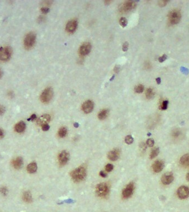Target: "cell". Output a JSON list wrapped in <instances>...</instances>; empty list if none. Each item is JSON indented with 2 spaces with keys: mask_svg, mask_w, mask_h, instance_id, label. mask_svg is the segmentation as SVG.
<instances>
[{
  "mask_svg": "<svg viewBox=\"0 0 189 212\" xmlns=\"http://www.w3.org/2000/svg\"><path fill=\"white\" fill-rule=\"evenodd\" d=\"M2 75H3V73H2V71L1 70H0V78H1L2 77Z\"/></svg>",
  "mask_w": 189,
  "mask_h": 212,
  "instance_id": "bcb514c9",
  "label": "cell"
},
{
  "mask_svg": "<svg viewBox=\"0 0 189 212\" xmlns=\"http://www.w3.org/2000/svg\"><path fill=\"white\" fill-rule=\"evenodd\" d=\"M136 3L133 1H128L123 3L119 8V10L121 12H127L135 8Z\"/></svg>",
  "mask_w": 189,
  "mask_h": 212,
  "instance_id": "52a82bcc",
  "label": "cell"
},
{
  "mask_svg": "<svg viewBox=\"0 0 189 212\" xmlns=\"http://www.w3.org/2000/svg\"><path fill=\"white\" fill-rule=\"evenodd\" d=\"M94 107V104L91 100H87L83 103L82 106V110L85 113H90L92 111Z\"/></svg>",
  "mask_w": 189,
  "mask_h": 212,
  "instance_id": "5bb4252c",
  "label": "cell"
},
{
  "mask_svg": "<svg viewBox=\"0 0 189 212\" xmlns=\"http://www.w3.org/2000/svg\"><path fill=\"white\" fill-rule=\"evenodd\" d=\"M23 198L25 202H28V203L31 202L32 200V195H31V193L30 192H24L23 193Z\"/></svg>",
  "mask_w": 189,
  "mask_h": 212,
  "instance_id": "cb8c5ba5",
  "label": "cell"
},
{
  "mask_svg": "<svg viewBox=\"0 0 189 212\" xmlns=\"http://www.w3.org/2000/svg\"><path fill=\"white\" fill-rule=\"evenodd\" d=\"M108 110L106 109H102L100 111L99 114H98V118H99V119L101 120H103V119H106L107 117L108 116Z\"/></svg>",
  "mask_w": 189,
  "mask_h": 212,
  "instance_id": "44dd1931",
  "label": "cell"
},
{
  "mask_svg": "<svg viewBox=\"0 0 189 212\" xmlns=\"http://www.w3.org/2000/svg\"><path fill=\"white\" fill-rule=\"evenodd\" d=\"M36 118H37V116H36L35 114H32L31 117L28 119V120H34L36 119Z\"/></svg>",
  "mask_w": 189,
  "mask_h": 212,
  "instance_id": "f35d334b",
  "label": "cell"
},
{
  "mask_svg": "<svg viewBox=\"0 0 189 212\" xmlns=\"http://www.w3.org/2000/svg\"><path fill=\"white\" fill-rule=\"evenodd\" d=\"M1 191L2 192V193H3V194H5V193H6V191H7V190L6 189V188H2V189H1Z\"/></svg>",
  "mask_w": 189,
  "mask_h": 212,
  "instance_id": "b9f144b4",
  "label": "cell"
},
{
  "mask_svg": "<svg viewBox=\"0 0 189 212\" xmlns=\"http://www.w3.org/2000/svg\"><path fill=\"white\" fill-rule=\"evenodd\" d=\"M69 153L65 150L63 151L62 152L60 153L59 157H58V160H59V164L61 166H64L69 161Z\"/></svg>",
  "mask_w": 189,
  "mask_h": 212,
  "instance_id": "30bf717a",
  "label": "cell"
},
{
  "mask_svg": "<svg viewBox=\"0 0 189 212\" xmlns=\"http://www.w3.org/2000/svg\"><path fill=\"white\" fill-rule=\"evenodd\" d=\"M68 133V130L65 127H61L58 131V135L60 138H64L67 135Z\"/></svg>",
  "mask_w": 189,
  "mask_h": 212,
  "instance_id": "d4e9b609",
  "label": "cell"
},
{
  "mask_svg": "<svg viewBox=\"0 0 189 212\" xmlns=\"http://www.w3.org/2000/svg\"><path fill=\"white\" fill-rule=\"evenodd\" d=\"M42 130H44V131L48 130L49 129V128H50V127H49V125L48 124H45L44 125H43V126H42Z\"/></svg>",
  "mask_w": 189,
  "mask_h": 212,
  "instance_id": "8d00e7d4",
  "label": "cell"
},
{
  "mask_svg": "<svg viewBox=\"0 0 189 212\" xmlns=\"http://www.w3.org/2000/svg\"><path fill=\"white\" fill-rule=\"evenodd\" d=\"M78 27V22L75 19L69 21L66 26V31L70 33H73L75 32Z\"/></svg>",
  "mask_w": 189,
  "mask_h": 212,
  "instance_id": "4fadbf2b",
  "label": "cell"
},
{
  "mask_svg": "<svg viewBox=\"0 0 189 212\" xmlns=\"http://www.w3.org/2000/svg\"><path fill=\"white\" fill-rule=\"evenodd\" d=\"M12 49L10 47L0 48V60L5 61L8 60L12 55Z\"/></svg>",
  "mask_w": 189,
  "mask_h": 212,
  "instance_id": "8992f818",
  "label": "cell"
},
{
  "mask_svg": "<svg viewBox=\"0 0 189 212\" xmlns=\"http://www.w3.org/2000/svg\"><path fill=\"white\" fill-rule=\"evenodd\" d=\"M91 50V45L88 42L83 43L79 49V53L82 56L88 55Z\"/></svg>",
  "mask_w": 189,
  "mask_h": 212,
  "instance_id": "7c38bea8",
  "label": "cell"
},
{
  "mask_svg": "<svg viewBox=\"0 0 189 212\" xmlns=\"http://www.w3.org/2000/svg\"><path fill=\"white\" fill-rule=\"evenodd\" d=\"M159 153V149L158 148H156L152 150L151 153L150 154V158L151 159H154L155 157H157Z\"/></svg>",
  "mask_w": 189,
  "mask_h": 212,
  "instance_id": "484cf974",
  "label": "cell"
},
{
  "mask_svg": "<svg viewBox=\"0 0 189 212\" xmlns=\"http://www.w3.org/2000/svg\"><path fill=\"white\" fill-rule=\"evenodd\" d=\"M180 164L184 167H189V154L182 156L180 159Z\"/></svg>",
  "mask_w": 189,
  "mask_h": 212,
  "instance_id": "ac0fdd59",
  "label": "cell"
},
{
  "mask_svg": "<svg viewBox=\"0 0 189 212\" xmlns=\"http://www.w3.org/2000/svg\"><path fill=\"white\" fill-rule=\"evenodd\" d=\"M37 170V165L35 163H32L28 165L27 166V171L30 173H34Z\"/></svg>",
  "mask_w": 189,
  "mask_h": 212,
  "instance_id": "7402d4cb",
  "label": "cell"
},
{
  "mask_svg": "<svg viewBox=\"0 0 189 212\" xmlns=\"http://www.w3.org/2000/svg\"><path fill=\"white\" fill-rule=\"evenodd\" d=\"M181 18V14L179 10L173 9L168 14L169 22L171 24H176L179 23Z\"/></svg>",
  "mask_w": 189,
  "mask_h": 212,
  "instance_id": "3957f363",
  "label": "cell"
},
{
  "mask_svg": "<svg viewBox=\"0 0 189 212\" xmlns=\"http://www.w3.org/2000/svg\"><path fill=\"white\" fill-rule=\"evenodd\" d=\"M144 86L142 85H139L135 87V91L138 93H142L144 91Z\"/></svg>",
  "mask_w": 189,
  "mask_h": 212,
  "instance_id": "f1b7e54d",
  "label": "cell"
},
{
  "mask_svg": "<svg viewBox=\"0 0 189 212\" xmlns=\"http://www.w3.org/2000/svg\"><path fill=\"white\" fill-rule=\"evenodd\" d=\"M70 176L72 180L76 182L82 181L86 176V168L83 166L76 168V169L71 171Z\"/></svg>",
  "mask_w": 189,
  "mask_h": 212,
  "instance_id": "6da1fadb",
  "label": "cell"
},
{
  "mask_svg": "<svg viewBox=\"0 0 189 212\" xmlns=\"http://www.w3.org/2000/svg\"><path fill=\"white\" fill-rule=\"evenodd\" d=\"M167 56H166V55H165V54H164V55H162V56H160V57H159V62H160V63H163V62H164L165 60H166V59H167Z\"/></svg>",
  "mask_w": 189,
  "mask_h": 212,
  "instance_id": "d6a6232c",
  "label": "cell"
},
{
  "mask_svg": "<svg viewBox=\"0 0 189 212\" xmlns=\"http://www.w3.org/2000/svg\"><path fill=\"white\" fill-rule=\"evenodd\" d=\"M74 125H75V127H78V126H79L78 123H75V124H74Z\"/></svg>",
  "mask_w": 189,
  "mask_h": 212,
  "instance_id": "7dc6e473",
  "label": "cell"
},
{
  "mask_svg": "<svg viewBox=\"0 0 189 212\" xmlns=\"http://www.w3.org/2000/svg\"><path fill=\"white\" fill-rule=\"evenodd\" d=\"M4 136V132L1 128H0V139H2Z\"/></svg>",
  "mask_w": 189,
  "mask_h": 212,
  "instance_id": "ab89813d",
  "label": "cell"
},
{
  "mask_svg": "<svg viewBox=\"0 0 189 212\" xmlns=\"http://www.w3.org/2000/svg\"><path fill=\"white\" fill-rule=\"evenodd\" d=\"M53 96V89L50 87H48L45 88L44 90L43 91L40 98H41V100L43 103H47L50 102V100L52 99Z\"/></svg>",
  "mask_w": 189,
  "mask_h": 212,
  "instance_id": "5b68a950",
  "label": "cell"
},
{
  "mask_svg": "<svg viewBox=\"0 0 189 212\" xmlns=\"http://www.w3.org/2000/svg\"><path fill=\"white\" fill-rule=\"evenodd\" d=\"M164 167V163L162 160H157L152 165L153 170L155 173H159L161 172Z\"/></svg>",
  "mask_w": 189,
  "mask_h": 212,
  "instance_id": "9a60e30c",
  "label": "cell"
},
{
  "mask_svg": "<svg viewBox=\"0 0 189 212\" xmlns=\"http://www.w3.org/2000/svg\"><path fill=\"white\" fill-rule=\"evenodd\" d=\"M96 190L97 196L103 198L108 195L110 189H109V187L107 184L101 183L97 186Z\"/></svg>",
  "mask_w": 189,
  "mask_h": 212,
  "instance_id": "277c9868",
  "label": "cell"
},
{
  "mask_svg": "<svg viewBox=\"0 0 189 212\" xmlns=\"http://www.w3.org/2000/svg\"><path fill=\"white\" fill-rule=\"evenodd\" d=\"M167 3H168V1H160L158 2V5L160 7H164L166 6Z\"/></svg>",
  "mask_w": 189,
  "mask_h": 212,
  "instance_id": "836d02e7",
  "label": "cell"
},
{
  "mask_svg": "<svg viewBox=\"0 0 189 212\" xmlns=\"http://www.w3.org/2000/svg\"><path fill=\"white\" fill-rule=\"evenodd\" d=\"M51 117L49 114H44L40 117L37 121V123L40 126H43L45 124H48L50 120Z\"/></svg>",
  "mask_w": 189,
  "mask_h": 212,
  "instance_id": "2e32d148",
  "label": "cell"
},
{
  "mask_svg": "<svg viewBox=\"0 0 189 212\" xmlns=\"http://www.w3.org/2000/svg\"><path fill=\"white\" fill-rule=\"evenodd\" d=\"M113 168H114V166L112 164H107L106 166V167H105V170H106V171L107 172H111L112 170H113Z\"/></svg>",
  "mask_w": 189,
  "mask_h": 212,
  "instance_id": "1f68e13d",
  "label": "cell"
},
{
  "mask_svg": "<svg viewBox=\"0 0 189 212\" xmlns=\"http://www.w3.org/2000/svg\"><path fill=\"white\" fill-rule=\"evenodd\" d=\"M147 145L150 147L153 146L154 145V141L153 139H148L147 140Z\"/></svg>",
  "mask_w": 189,
  "mask_h": 212,
  "instance_id": "4dcf8cb0",
  "label": "cell"
},
{
  "mask_svg": "<svg viewBox=\"0 0 189 212\" xmlns=\"http://www.w3.org/2000/svg\"><path fill=\"white\" fill-rule=\"evenodd\" d=\"M41 11L43 13H47L49 12V9L47 7H43L41 8Z\"/></svg>",
  "mask_w": 189,
  "mask_h": 212,
  "instance_id": "d590c367",
  "label": "cell"
},
{
  "mask_svg": "<svg viewBox=\"0 0 189 212\" xmlns=\"http://www.w3.org/2000/svg\"><path fill=\"white\" fill-rule=\"evenodd\" d=\"M100 175L102 177H106V176H107L106 174L105 173V172H103V171H101L100 173Z\"/></svg>",
  "mask_w": 189,
  "mask_h": 212,
  "instance_id": "60d3db41",
  "label": "cell"
},
{
  "mask_svg": "<svg viewBox=\"0 0 189 212\" xmlns=\"http://www.w3.org/2000/svg\"><path fill=\"white\" fill-rule=\"evenodd\" d=\"M125 142L128 144H131L133 142V138L131 135L127 136L125 138Z\"/></svg>",
  "mask_w": 189,
  "mask_h": 212,
  "instance_id": "f546056e",
  "label": "cell"
},
{
  "mask_svg": "<svg viewBox=\"0 0 189 212\" xmlns=\"http://www.w3.org/2000/svg\"><path fill=\"white\" fill-rule=\"evenodd\" d=\"M174 175L172 172H168L164 174L162 176L161 178V181L163 184L165 185H168L172 183L174 181Z\"/></svg>",
  "mask_w": 189,
  "mask_h": 212,
  "instance_id": "8fae6325",
  "label": "cell"
},
{
  "mask_svg": "<svg viewBox=\"0 0 189 212\" xmlns=\"http://www.w3.org/2000/svg\"><path fill=\"white\" fill-rule=\"evenodd\" d=\"M154 95H155V93L153 91V89L151 88H148L147 89L146 92H145V96H146V97L149 99L153 98Z\"/></svg>",
  "mask_w": 189,
  "mask_h": 212,
  "instance_id": "603a6c76",
  "label": "cell"
},
{
  "mask_svg": "<svg viewBox=\"0 0 189 212\" xmlns=\"http://www.w3.org/2000/svg\"><path fill=\"white\" fill-rule=\"evenodd\" d=\"M23 163L22 159L20 157H18L12 161V166L16 169H19L22 166Z\"/></svg>",
  "mask_w": 189,
  "mask_h": 212,
  "instance_id": "d6986e66",
  "label": "cell"
},
{
  "mask_svg": "<svg viewBox=\"0 0 189 212\" xmlns=\"http://www.w3.org/2000/svg\"><path fill=\"white\" fill-rule=\"evenodd\" d=\"M120 155V152L118 149H114L113 150H111L108 154L107 157L111 161H115L118 160V159Z\"/></svg>",
  "mask_w": 189,
  "mask_h": 212,
  "instance_id": "e0dca14e",
  "label": "cell"
},
{
  "mask_svg": "<svg viewBox=\"0 0 189 212\" xmlns=\"http://www.w3.org/2000/svg\"><path fill=\"white\" fill-rule=\"evenodd\" d=\"M156 81H157L158 84H160V82H161L160 78H157V79H156Z\"/></svg>",
  "mask_w": 189,
  "mask_h": 212,
  "instance_id": "7bdbcfd3",
  "label": "cell"
},
{
  "mask_svg": "<svg viewBox=\"0 0 189 212\" xmlns=\"http://www.w3.org/2000/svg\"><path fill=\"white\" fill-rule=\"evenodd\" d=\"M127 23H128V21H127V19L126 18L122 17L119 19V24L122 27H126Z\"/></svg>",
  "mask_w": 189,
  "mask_h": 212,
  "instance_id": "83f0119b",
  "label": "cell"
},
{
  "mask_svg": "<svg viewBox=\"0 0 189 212\" xmlns=\"http://www.w3.org/2000/svg\"><path fill=\"white\" fill-rule=\"evenodd\" d=\"M111 2L112 1H105V3H106V5H109Z\"/></svg>",
  "mask_w": 189,
  "mask_h": 212,
  "instance_id": "f6af8a7d",
  "label": "cell"
},
{
  "mask_svg": "<svg viewBox=\"0 0 189 212\" xmlns=\"http://www.w3.org/2000/svg\"><path fill=\"white\" fill-rule=\"evenodd\" d=\"M128 46H129V44H128V42H125V43H124V44H123V48H122L123 51H124V52H126L127 50H128Z\"/></svg>",
  "mask_w": 189,
  "mask_h": 212,
  "instance_id": "e575fe53",
  "label": "cell"
},
{
  "mask_svg": "<svg viewBox=\"0 0 189 212\" xmlns=\"http://www.w3.org/2000/svg\"><path fill=\"white\" fill-rule=\"evenodd\" d=\"M186 178L187 179V181H188L189 182V172L187 174L186 176Z\"/></svg>",
  "mask_w": 189,
  "mask_h": 212,
  "instance_id": "ee69618b",
  "label": "cell"
},
{
  "mask_svg": "<svg viewBox=\"0 0 189 212\" xmlns=\"http://www.w3.org/2000/svg\"><path fill=\"white\" fill-rule=\"evenodd\" d=\"M5 108L2 106H0V115H2L5 113Z\"/></svg>",
  "mask_w": 189,
  "mask_h": 212,
  "instance_id": "74e56055",
  "label": "cell"
},
{
  "mask_svg": "<svg viewBox=\"0 0 189 212\" xmlns=\"http://www.w3.org/2000/svg\"><path fill=\"white\" fill-rule=\"evenodd\" d=\"M134 190V185L133 182H130L126 186V187L123 190L122 197L123 198H128L131 196Z\"/></svg>",
  "mask_w": 189,
  "mask_h": 212,
  "instance_id": "9c48e42d",
  "label": "cell"
},
{
  "mask_svg": "<svg viewBox=\"0 0 189 212\" xmlns=\"http://www.w3.org/2000/svg\"><path fill=\"white\" fill-rule=\"evenodd\" d=\"M177 195L181 199H186L189 197V188L186 186H181L177 189Z\"/></svg>",
  "mask_w": 189,
  "mask_h": 212,
  "instance_id": "ba28073f",
  "label": "cell"
},
{
  "mask_svg": "<svg viewBox=\"0 0 189 212\" xmlns=\"http://www.w3.org/2000/svg\"><path fill=\"white\" fill-rule=\"evenodd\" d=\"M168 103H169L168 100H163V101L162 102L160 106V108L162 110H166L167 108H168Z\"/></svg>",
  "mask_w": 189,
  "mask_h": 212,
  "instance_id": "4316f807",
  "label": "cell"
},
{
  "mask_svg": "<svg viewBox=\"0 0 189 212\" xmlns=\"http://www.w3.org/2000/svg\"><path fill=\"white\" fill-rule=\"evenodd\" d=\"M25 127H26V126H25L24 122L23 121H21L16 124L14 129L18 133H22L24 131Z\"/></svg>",
  "mask_w": 189,
  "mask_h": 212,
  "instance_id": "ffe728a7",
  "label": "cell"
},
{
  "mask_svg": "<svg viewBox=\"0 0 189 212\" xmlns=\"http://www.w3.org/2000/svg\"><path fill=\"white\" fill-rule=\"evenodd\" d=\"M36 40V34L34 32H30L25 35L24 39V45L25 49H31L34 46Z\"/></svg>",
  "mask_w": 189,
  "mask_h": 212,
  "instance_id": "7a4b0ae2",
  "label": "cell"
}]
</instances>
